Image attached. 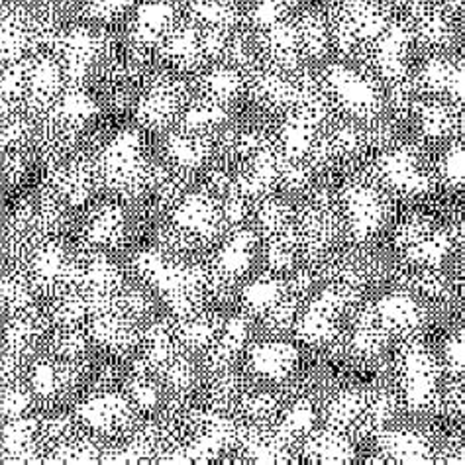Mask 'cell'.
I'll return each mask as SVG.
<instances>
[{"instance_id":"obj_35","label":"cell","mask_w":465,"mask_h":465,"mask_svg":"<svg viewBox=\"0 0 465 465\" xmlns=\"http://www.w3.org/2000/svg\"><path fill=\"white\" fill-rule=\"evenodd\" d=\"M419 108L420 118V130L428 140H446L448 136L456 132L460 124V113L456 104H451L444 99H430Z\"/></svg>"},{"instance_id":"obj_19","label":"cell","mask_w":465,"mask_h":465,"mask_svg":"<svg viewBox=\"0 0 465 465\" xmlns=\"http://www.w3.org/2000/svg\"><path fill=\"white\" fill-rule=\"evenodd\" d=\"M346 297L341 295L338 289H326L318 295L309 309L302 312L301 318H297V334L302 341H307L311 346L326 344L334 338L340 314L346 309Z\"/></svg>"},{"instance_id":"obj_9","label":"cell","mask_w":465,"mask_h":465,"mask_svg":"<svg viewBox=\"0 0 465 465\" xmlns=\"http://www.w3.org/2000/svg\"><path fill=\"white\" fill-rule=\"evenodd\" d=\"M99 187L101 183L94 165V153L89 152H75L64 162L50 165L44 183V189L55 194L69 208L89 203Z\"/></svg>"},{"instance_id":"obj_33","label":"cell","mask_w":465,"mask_h":465,"mask_svg":"<svg viewBox=\"0 0 465 465\" xmlns=\"http://www.w3.org/2000/svg\"><path fill=\"white\" fill-rule=\"evenodd\" d=\"M220 328H223V322L216 316L201 311L199 314L179 318V322L175 324V334L185 351H206L214 344Z\"/></svg>"},{"instance_id":"obj_6","label":"cell","mask_w":465,"mask_h":465,"mask_svg":"<svg viewBox=\"0 0 465 465\" xmlns=\"http://www.w3.org/2000/svg\"><path fill=\"white\" fill-rule=\"evenodd\" d=\"M189 101L191 91L179 73L162 71L143 83L134 110L140 126L162 132L177 124Z\"/></svg>"},{"instance_id":"obj_39","label":"cell","mask_w":465,"mask_h":465,"mask_svg":"<svg viewBox=\"0 0 465 465\" xmlns=\"http://www.w3.org/2000/svg\"><path fill=\"white\" fill-rule=\"evenodd\" d=\"M304 454L311 460L324 463H341L353 458V446L348 434H341L328 428L304 440Z\"/></svg>"},{"instance_id":"obj_42","label":"cell","mask_w":465,"mask_h":465,"mask_svg":"<svg viewBox=\"0 0 465 465\" xmlns=\"http://www.w3.org/2000/svg\"><path fill=\"white\" fill-rule=\"evenodd\" d=\"M299 253L301 248L295 224L265 238V260L267 265L272 267V272H287V269L295 267V263L299 262Z\"/></svg>"},{"instance_id":"obj_61","label":"cell","mask_w":465,"mask_h":465,"mask_svg":"<svg viewBox=\"0 0 465 465\" xmlns=\"http://www.w3.org/2000/svg\"><path fill=\"white\" fill-rule=\"evenodd\" d=\"M3 273H5V269H3V263H0V277H3Z\"/></svg>"},{"instance_id":"obj_25","label":"cell","mask_w":465,"mask_h":465,"mask_svg":"<svg viewBox=\"0 0 465 465\" xmlns=\"http://www.w3.org/2000/svg\"><path fill=\"white\" fill-rule=\"evenodd\" d=\"M47 318L35 312L34 309L10 314V321L3 326V340L5 350L15 353L20 360L26 361L34 350L40 346V341L45 334Z\"/></svg>"},{"instance_id":"obj_32","label":"cell","mask_w":465,"mask_h":465,"mask_svg":"<svg viewBox=\"0 0 465 465\" xmlns=\"http://www.w3.org/2000/svg\"><path fill=\"white\" fill-rule=\"evenodd\" d=\"M365 407L367 395L360 393V391H344V393L336 395L326 409L328 428L348 436L350 432H361Z\"/></svg>"},{"instance_id":"obj_40","label":"cell","mask_w":465,"mask_h":465,"mask_svg":"<svg viewBox=\"0 0 465 465\" xmlns=\"http://www.w3.org/2000/svg\"><path fill=\"white\" fill-rule=\"evenodd\" d=\"M389 338V330L379 322V318L371 307L360 314L356 326H353L351 348L356 350L360 356H377V353H381L385 350Z\"/></svg>"},{"instance_id":"obj_37","label":"cell","mask_w":465,"mask_h":465,"mask_svg":"<svg viewBox=\"0 0 465 465\" xmlns=\"http://www.w3.org/2000/svg\"><path fill=\"white\" fill-rule=\"evenodd\" d=\"M38 291L34 289L30 277L15 269V272H5L0 277V311L6 314H16L34 309V301Z\"/></svg>"},{"instance_id":"obj_21","label":"cell","mask_w":465,"mask_h":465,"mask_svg":"<svg viewBox=\"0 0 465 465\" xmlns=\"http://www.w3.org/2000/svg\"><path fill=\"white\" fill-rule=\"evenodd\" d=\"M87 332L94 344L113 353H126L142 340L138 321H134L118 307L91 314Z\"/></svg>"},{"instance_id":"obj_13","label":"cell","mask_w":465,"mask_h":465,"mask_svg":"<svg viewBox=\"0 0 465 465\" xmlns=\"http://www.w3.org/2000/svg\"><path fill=\"white\" fill-rule=\"evenodd\" d=\"M65 89L67 81L59 59L52 52L32 55L28 59V84L22 113L34 118V122L40 120Z\"/></svg>"},{"instance_id":"obj_29","label":"cell","mask_w":465,"mask_h":465,"mask_svg":"<svg viewBox=\"0 0 465 465\" xmlns=\"http://www.w3.org/2000/svg\"><path fill=\"white\" fill-rule=\"evenodd\" d=\"M250 338V318L234 316L223 322L214 344L206 350V367L213 373L228 370Z\"/></svg>"},{"instance_id":"obj_14","label":"cell","mask_w":465,"mask_h":465,"mask_svg":"<svg viewBox=\"0 0 465 465\" xmlns=\"http://www.w3.org/2000/svg\"><path fill=\"white\" fill-rule=\"evenodd\" d=\"M401 383L412 411H426L438 401L440 365L420 344H412L401 358Z\"/></svg>"},{"instance_id":"obj_46","label":"cell","mask_w":465,"mask_h":465,"mask_svg":"<svg viewBox=\"0 0 465 465\" xmlns=\"http://www.w3.org/2000/svg\"><path fill=\"white\" fill-rule=\"evenodd\" d=\"M258 224L267 238L295 224V208L281 199H265L258 211Z\"/></svg>"},{"instance_id":"obj_31","label":"cell","mask_w":465,"mask_h":465,"mask_svg":"<svg viewBox=\"0 0 465 465\" xmlns=\"http://www.w3.org/2000/svg\"><path fill=\"white\" fill-rule=\"evenodd\" d=\"M299 363V350L287 341H262L250 351V370L265 379H285Z\"/></svg>"},{"instance_id":"obj_48","label":"cell","mask_w":465,"mask_h":465,"mask_svg":"<svg viewBox=\"0 0 465 465\" xmlns=\"http://www.w3.org/2000/svg\"><path fill=\"white\" fill-rule=\"evenodd\" d=\"M153 297L150 289L145 285H128L120 289L118 295V309L124 311L134 321H140V318H145L152 314L153 311Z\"/></svg>"},{"instance_id":"obj_56","label":"cell","mask_w":465,"mask_h":465,"mask_svg":"<svg viewBox=\"0 0 465 465\" xmlns=\"http://www.w3.org/2000/svg\"><path fill=\"white\" fill-rule=\"evenodd\" d=\"M379 3L385 5L387 8H391V6H411L414 0H379Z\"/></svg>"},{"instance_id":"obj_15","label":"cell","mask_w":465,"mask_h":465,"mask_svg":"<svg viewBox=\"0 0 465 465\" xmlns=\"http://www.w3.org/2000/svg\"><path fill=\"white\" fill-rule=\"evenodd\" d=\"M77 419L94 434L114 436L130 430L136 419V407L132 405L128 395H122L114 389L96 391L77 407Z\"/></svg>"},{"instance_id":"obj_44","label":"cell","mask_w":465,"mask_h":465,"mask_svg":"<svg viewBox=\"0 0 465 465\" xmlns=\"http://www.w3.org/2000/svg\"><path fill=\"white\" fill-rule=\"evenodd\" d=\"M285 292H287V285L283 281L273 275H265V277L255 279L253 283H250L246 289H243L242 299L250 312L265 314L281 297L285 295Z\"/></svg>"},{"instance_id":"obj_43","label":"cell","mask_w":465,"mask_h":465,"mask_svg":"<svg viewBox=\"0 0 465 465\" xmlns=\"http://www.w3.org/2000/svg\"><path fill=\"white\" fill-rule=\"evenodd\" d=\"M314 420L316 414L311 402L297 401L295 405L283 414V419H281L273 432L279 436L281 442L289 446L291 442H295V440L307 438L312 430Z\"/></svg>"},{"instance_id":"obj_47","label":"cell","mask_w":465,"mask_h":465,"mask_svg":"<svg viewBox=\"0 0 465 465\" xmlns=\"http://www.w3.org/2000/svg\"><path fill=\"white\" fill-rule=\"evenodd\" d=\"M34 399L35 397L30 387L24 385L22 381L6 385L0 391V416H3L5 420L26 416L34 405Z\"/></svg>"},{"instance_id":"obj_51","label":"cell","mask_w":465,"mask_h":465,"mask_svg":"<svg viewBox=\"0 0 465 465\" xmlns=\"http://www.w3.org/2000/svg\"><path fill=\"white\" fill-rule=\"evenodd\" d=\"M242 379L234 373H228V370L216 373V381L211 389V401L216 411H224L232 407L234 402L242 399Z\"/></svg>"},{"instance_id":"obj_60","label":"cell","mask_w":465,"mask_h":465,"mask_svg":"<svg viewBox=\"0 0 465 465\" xmlns=\"http://www.w3.org/2000/svg\"><path fill=\"white\" fill-rule=\"evenodd\" d=\"M10 3H15V0H0V8H5V6L10 5Z\"/></svg>"},{"instance_id":"obj_41","label":"cell","mask_w":465,"mask_h":465,"mask_svg":"<svg viewBox=\"0 0 465 465\" xmlns=\"http://www.w3.org/2000/svg\"><path fill=\"white\" fill-rule=\"evenodd\" d=\"M34 130V118L22 110H12L10 114L0 118V155L12 150L32 148Z\"/></svg>"},{"instance_id":"obj_38","label":"cell","mask_w":465,"mask_h":465,"mask_svg":"<svg viewBox=\"0 0 465 465\" xmlns=\"http://www.w3.org/2000/svg\"><path fill=\"white\" fill-rule=\"evenodd\" d=\"M228 122V106L218 104L206 96H197V99H191L187 108L183 110L179 126L187 128L193 132H203L211 134L214 130H220Z\"/></svg>"},{"instance_id":"obj_27","label":"cell","mask_w":465,"mask_h":465,"mask_svg":"<svg viewBox=\"0 0 465 465\" xmlns=\"http://www.w3.org/2000/svg\"><path fill=\"white\" fill-rule=\"evenodd\" d=\"M248 89L253 99L265 108L283 110L291 108L297 96V81L289 77V73L273 67L253 71Z\"/></svg>"},{"instance_id":"obj_26","label":"cell","mask_w":465,"mask_h":465,"mask_svg":"<svg viewBox=\"0 0 465 465\" xmlns=\"http://www.w3.org/2000/svg\"><path fill=\"white\" fill-rule=\"evenodd\" d=\"M373 311L389 334H405L409 336L414 330L424 324V311L419 301L409 297L407 292H395L387 295L373 304Z\"/></svg>"},{"instance_id":"obj_4","label":"cell","mask_w":465,"mask_h":465,"mask_svg":"<svg viewBox=\"0 0 465 465\" xmlns=\"http://www.w3.org/2000/svg\"><path fill=\"white\" fill-rule=\"evenodd\" d=\"M322 87L330 104H336L353 120L373 122L381 114L383 94L371 73H363L348 64L330 65L324 71Z\"/></svg>"},{"instance_id":"obj_10","label":"cell","mask_w":465,"mask_h":465,"mask_svg":"<svg viewBox=\"0 0 465 465\" xmlns=\"http://www.w3.org/2000/svg\"><path fill=\"white\" fill-rule=\"evenodd\" d=\"M341 214L328 197H312L301 211H295V232L299 248L311 260H318L332 248L340 234Z\"/></svg>"},{"instance_id":"obj_17","label":"cell","mask_w":465,"mask_h":465,"mask_svg":"<svg viewBox=\"0 0 465 465\" xmlns=\"http://www.w3.org/2000/svg\"><path fill=\"white\" fill-rule=\"evenodd\" d=\"M409 28L414 42L432 52H442L456 40L454 12L446 8L440 0H414L409 6Z\"/></svg>"},{"instance_id":"obj_54","label":"cell","mask_w":465,"mask_h":465,"mask_svg":"<svg viewBox=\"0 0 465 465\" xmlns=\"http://www.w3.org/2000/svg\"><path fill=\"white\" fill-rule=\"evenodd\" d=\"M444 363L451 375H461L463 371V340L461 336H454L446 341L444 346Z\"/></svg>"},{"instance_id":"obj_50","label":"cell","mask_w":465,"mask_h":465,"mask_svg":"<svg viewBox=\"0 0 465 465\" xmlns=\"http://www.w3.org/2000/svg\"><path fill=\"white\" fill-rule=\"evenodd\" d=\"M440 183L450 189H461L463 185V148L461 143H451L442 153L436 167Z\"/></svg>"},{"instance_id":"obj_7","label":"cell","mask_w":465,"mask_h":465,"mask_svg":"<svg viewBox=\"0 0 465 465\" xmlns=\"http://www.w3.org/2000/svg\"><path fill=\"white\" fill-rule=\"evenodd\" d=\"M373 177L385 189L405 194V197H420L434 185L432 171L416 145H397V148L385 150L377 157Z\"/></svg>"},{"instance_id":"obj_24","label":"cell","mask_w":465,"mask_h":465,"mask_svg":"<svg viewBox=\"0 0 465 465\" xmlns=\"http://www.w3.org/2000/svg\"><path fill=\"white\" fill-rule=\"evenodd\" d=\"M414 93L428 96H450L451 103L463 99V69L446 57H432L422 65L419 77L412 81Z\"/></svg>"},{"instance_id":"obj_30","label":"cell","mask_w":465,"mask_h":465,"mask_svg":"<svg viewBox=\"0 0 465 465\" xmlns=\"http://www.w3.org/2000/svg\"><path fill=\"white\" fill-rule=\"evenodd\" d=\"M40 448V424L28 414L6 420L0 428V454L10 461H30Z\"/></svg>"},{"instance_id":"obj_23","label":"cell","mask_w":465,"mask_h":465,"mask_svg":"<svg viewBox=\"0 0 465 465\" xmlns=\"http://www.w3.org/2000/svg\"><path fill=\"white\" fill-rule=\"evenodd\" d=\"M214 153V142L211 134L193 132L177 126L165 140L167 163L185 173L203 169Z\"/></svg>"},{"instance_id":"obj_49","label":"cell","mask_w":465,"mask_h":465,"mask_svg":"<svg viewBox=\"0 0 465 465\" xmlns=\"http://www.w3.org/2000/svg\"><path fill=\"white\" fill-rule=\"evenodd\" d=\"M87 18L94 22H114L124 18L142 0H81Z\"/></svg>"},{"instance_id":"obj_57","label":"cell","mask_w":465,"mask_h":465,"mask_svg":"<svg viewBox=\"0 0 465 465\" xmlns=\"http://www.w3.org/2000/svg\"><path fill=\"white\" fill-rule=\"evenodd\" d=\"M440 3H442L446 8H450L451 12H456L463 6V0H440Z\"/></svg>"},{"instance_id":"obj_5","label":"cell","mask_w":465,"mask_h":465,"mask_svg":"<svg viewBox=\"0 0 465 465\" xmlns=\"http://www.w3.org/2000/svg\"><path fill=\"white\" fill-rule=\"evenodd\" d=\"M52 54L65 73L67 87H84L104 61L113 55V42L93 26H73L59 34Z\"/></svg>"},{"instance_id":"obj_8","label":"cell","mask_w":465,"mask_h":465,"mask_svg":"<svg viewBox=\"0 0 465 465\" xmlns=\"http://www.w3.org/2000/svg\"><path fill=\"white\" fill-rule=\"evenodd\" d=\"M179 20L181 10L175 0H143L132 10L128 26L130 54L145 61L148 54L159 52Z\"/></svg>"},{"instance_id":"obj_63","label":"cell","mask_w":465,"mask_h":465,"mask_svg":"<svg viewBox=\"0 0 465 465\" xmlns=\"http://www.w3.org/2000/svg\"><path fill=\"white\" fill-rule=\"evenodd\" d=\"M0 314H3V311H0ZM0 334H3V324H0Z\"/></svg>"},{"instance_id":"obj_58","label":"cell","mask_w":465,"mask_h":465,"mask_svg":"<svg viewBox=\"0 0 465 465\" xmlns=\"http://www.w3.org/2000/svg\"><path fill=\"white\" fill-rule=\"evenodd\" d=\"M12 110H16V108L12 106V104H8V103L3 99V96H0V118L6 116V114H10Z\"/></svg>"},{"instance_id":"obj_2","label":"cell","mask_w":465,"mask_h":465,"mask_svg":"<svg viewBox=\"0 0 465 465\" xmlns=\"http://www.w3.org/2000/svg\"><path fill=\"white\" fill-rule=\"evenodd\" d=\"M387 10L379 0H338L328 16L332 45L344 55L365 52L391 24Z\"/></svg>"},{"instance_id":"obj_18","label":"cell","mask_w":465,"mask_h":465,"mask_svg":"<svg viewBox=\"0 0 465 465\" xmlns=\"http://www.w3.org/2000/svg\"><path fill=\"white\" fill-rule=\"evenodd\" d=\"M130 220L124 206L103 203L94 206L81 226V242L87 252H108L128 240Z\"/></svg>"},{"instance_id":"obj_52","label":"cell","mask_w":465,"mask_h":465,"mask_svg":"<svg viewBox=\"0 0 465 465\" xmlns=\"http://www.w3.org/2000/svg\"><path fill=\"white\" fill-rule=\"evenodd\" d=\"M279 402L277 399L269 393V391H260L255 395H246L242 399V411L246 414V419L253 424L263 426L273 419L277 412Z\"/></svg>"},{"instance_id":"obj_11","label":"cell","mask_w":465,"mask_h":465,"mask_svg":"<svg viewBox=\"0 0 465 465\" xmlns=\"http://www.w3.org/2000/svg\"><path fill=\"white\" fill-rule=\"evenodd\" d=\"M169 220L175 228L185 232L193 240H197L201 246L203 243L214 242L224 230L220 199L206 189L183 194L171 206Z\"/></svg>"},{"instance_id":"obj_34","label":"cell","mask_w":465,"mask_h":465,"mask_svg":"<svg viewBox=\"0 0 465 465\" xmlns=\"http://www.w3.org/2000/svg\"><path fill=\"white\" fill-rule=\"evenodd\" d=\"M292 22H295L297 28L302 57L321 59L330 52L332 38H330L328 16L321 15L318 10H304L302 15Z\"/></svg>"},{"instance_id":"obj_59","label":"cell","mask_w":465,"mask_h":465,"mask_svg":"<svg viewBox=\"0 0 465 465\" xmlns=\"http://www.w3.org/2000/svg\"><path fill=\"white\" fill-rule=\"evenodd\" d=\"M281 3H285L289 8H292L297 3H301V0H281Z\"/></svg>"},{"instance_id":"obj_62","label":"cell","mask_w":465,"mask_h":465,"mask_svg":"<svg viewBox=\"0 0 465 465\" xmlns=\"http://www.w3.org/2000/svg\"><path fill=\"white\" fill-rule=\"evenodd\" d=\"M230 3H234V5H240V3H242V0H230Z\"/></svg>"},{"instance_id":"obj_28","label":"cell","mask_w":465,"mask_h":465,"mask_svg":"<svg viewBox=\"0 0 465 465\" xmlns=\"http://www.w3.org/2000/svg\"><path fill=\"white\" fill-rule=\"evenodd\" d=\"M199 89L201 96L230 108V104H234L242 93L248 89V79L243 77V71L238 67L220 61V64L211 65L203 73Z\"/></svg>"},{"instance_id":"obj_36","label":"cell","mask_w":465,"mask_h":465,"mask_svg":"<svg viewBox=\"0 0 465 465\" xmlns=\"http://www.w3.org/2000/svg\"><path fill=\"white\" fill-rule=\"evenodd\" d=\"M379 448L383 450L385 456H391L397 461L422 463L430 458L432 450L430 442L412 430H393L379 436Z\"/></svg>"},{"instance_id":"obj_55","label":"cell","mask_w":465,"mask_h":465,"mask_svg":"<svg viewBox=\"0 0 465 465\" xmlns=\"http://www.w3.org/2000/svg\"><path fill=\"white\" fill-rule=\"evenodd\" d=\"M42 3L47 5L50 8H54V10H57V12H61V10H67L71 6L79 5L81 0H42Z\"/></svg>"},{"instance_id":"obj_45","label":"cell","mask_w":465,"mask_h":465,"mask_svg":"<svg viewBox=\"0 0 465 465\" xmlns=\"http://www.w3.org/2000/svg\"><path fill=\"white\" fill-rule=\"evenodd\" d=\"M91 336L81 326H55L50 338L52 356L59 360H81L89 350Z\"/></svg>"},{"instance_id":"obj_3","label":"cell","mask_w":465,"mask_h":465,"mask_svg":"<svg viewBox=\"0 0 465 465\" xmlns=\"http://www.w3.org/2000/svg\"><path fill=\"white\" fill-rule=\"evenodd\" d=\"M341 223L358 242L371 240L383 230L391 216L385 187L373 175L348 181L340 193Z\"/></svg>"},{"instance_id":"obj_53","label":"cell","mask_w":465,"mask_h":465,"mask_svg":"<svg viewBox=\"0 0 465 465\" xmlns=\"http://www.w3.org/2000/svg\"><path fill=\"white\" fill-rule=\"evenodd\" d=\"M291 8L281 0H255L250 10V22L255 32L273 26L277 22L287 20Z\"/></svg>"},{"instance_id":"obj_12","label":"cell","mask_w":465,"mask_h":465,"mask_svg":"<svg viewBox=\"0 0 465 465\" xmlns=\"http://www.w3.org/2000/svg\"><path fill=\"white\" fill-rule=\"evenodd\" d=\"M412 32L405 22H391L385 32L367 47L365 55L373 67V75L391 84L407 81L412 54Z\"/></svg>"},{"instance_id":"obj_20","label":"cell","mask_w":465,"mask_h":465,"mask_svg":"<svg viewBox=\"0 0 465 465\" xmlns=\"http://www.w3.org/2000/svg\"><path fill=\"white\" fill-rule=\"evenodd\" d=\"M159 55L175 73L201 71L208 64L203 45V28L189 18H181L159 47Z\"/></svg>"},{"instance_id":"obj_1","label":"cell","mask_w":465,"mask_h":465,"mask_svg":"<svg viewBox=\"0 0 465 465\" xmlns=\"http://www.w3.org/2000/svg\"><path fill=\"white\" fill-rule=\"evenodd\" d=\"M94 165L101 187L120 201H136L148 193L153 162L145 153L143 136L138 130L114 134L94 152Z\"/></svg>"},{"instance_id":"obj_16","label":"cell","mask_w":465,"mask_h":465,"mask_svg":"<svg viewBox=\"0 0 465 465\" xmlns=\"http://www.w3.org/2000/svg\"><path fill=\"white\" fill-rule=\"evenodd\" d=\"M397 248L419 267H440L451 250L448 232L438 230L426 218H411L397 230Z\"/></svg>"},{"instance_id":"obj_22","label":"cell","mask_w":465,"mask_h":465,"mask_svg":"<svg viewBox=\"0 0 465 465\" xmlns=\"http://www.w3.org/2000/svg\"><path fill=\"white\" fill-rule=\"evenodd\" d=\"M96 116H99V103L94 96L84 87H67L42 118L52 120L54 124L83 138V132L93 124Z\"/></svg>"}]
</instances>
